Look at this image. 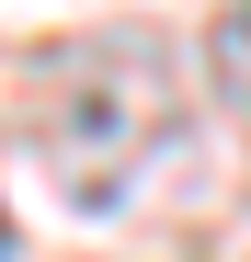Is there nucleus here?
Here are the masks:
<instances>
[{
  "instance_id": "nucleus-1",
  "label": "nucleus",
  "mask_w": 251,
  "mask_h": 262,
  "mask_svg": "<svg viewBox=\"0 0 251 262\" xmlns=\"http://www.w3.org/2000/svg\"><path fill=\"white\" fill-rule=\"evenodd\" d=\"M160 125H172V57L149 34H92V46L46 57L34 69V103H23V137H34L46 183L80 216L126 205V183L160 148Z\"/></svg>"
},
{
  "instance_id": "nucleus-2",
  "label": "nucleus",
  "mask_w": 251,
  "mask_h": 262,
  "mask_svg": "<svg viewBox=\"0 0 251 262\" xmlns=\"http://www.w3.org/2000/svg\"><path fill=\"white\" fill-rule=\"evenodd\" d=\"M0 262H12V216H0Z\"/></svg>"
}]
</instances>
